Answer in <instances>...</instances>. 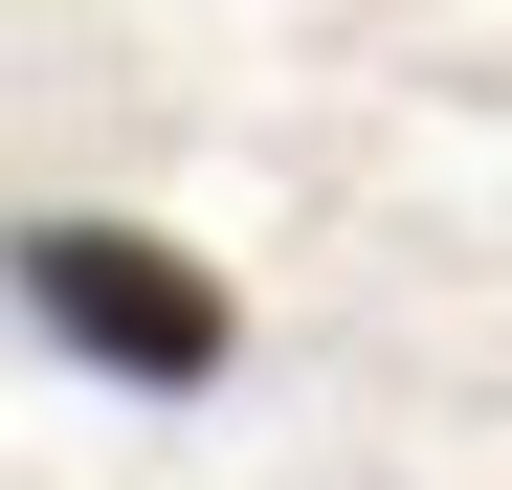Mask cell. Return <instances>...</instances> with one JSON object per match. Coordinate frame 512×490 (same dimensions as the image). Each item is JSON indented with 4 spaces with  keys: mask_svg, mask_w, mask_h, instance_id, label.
<instances>
[{
    "mask_svg": "<svg viewBox=\"0 0 512 490\" xmlns=\"http://www.w3.org/2000/svg\"><path fill=\"white\" fill-rule=\"evenodd\" d=\"M0 268H23V312H45L67 357H112V379H156V401H201V379L245 357V290L201 268V245H156V223H23Z\"/></svg>",
    "mask_w": 512,
    "mask_h": 490,
    "instance_id": "6da1fadb",
    "label": "cell"
}]
</instances>
